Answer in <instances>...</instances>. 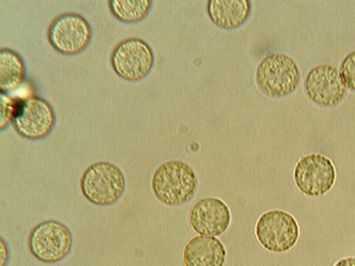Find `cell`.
Masks as SVG:
<instances>
[{"instance_id": "9c48e42d", "label": "cell", "mask_w": 355, "mask_h": 266, "mask_svg": "<svg viewBox=\"0 0 355 266\" xmlns=\"http://www.w3.org/2000/svg\"><path fill=\"white\" fill-rule=\"evenodd\" d=\"M336 177L334 164L321 154H309L301 158L294 170L295 185L311 197L328 193L334 186Z\"/></svg>"}, {"instance_id": "4fadbf2b", "label": "cell", "mask_w": 355, "mask_h": 266, "mask_svg": "<svg viewBox=\"0 0 355 266\" xmlns=\"http://www.w3.org/2000/svg\"><path fill=\"white\" fill-rule=\"evenodd\" d=\"M250 0H209L207 12L216 26L236 30L249 20L252 14Z\"/></svg>"}, {"instance_id": "d6986e66", "label": "cell", "mask_w": 355, "mask_h": 266, "mask_svg": "<svg viewBox=\"0 0 355 266\" xmlns=\"http://www.w3.org/2000/svg\"><path fill=\"white\" fill-rule=\"evenodd\" d=\"M334 266H355V258L341 259Z\"/></svg>"}, {"instance_id": "5b68a950", "label": "cell", "mask_w": 355, "mask_h": 266, "mask_svg": "<svg viewBox=\"0 0 355 266\" xmlns=\"http://www.w3.org/2000/svg\"><path fill=\"white\" fill-rule=\"evenodd\" d=\"M47 39L51 46L61 55H78L91 44L93 28L82 15L64 12L51 21Z\"/></svg>"}, {"instance_id": "6da1fadb", "label": "cell", "mask_w": 355, "mask_h": 266, "mask_svg": "<svg viewBox=\"0 0 355 266\" xmlns=\"http://www.w3.org/2000/svg\"><path fill=\"white\" fill-rule=\"evenodd\" d=\"M152 192L162 204L179 206L194 197L198 177L185 161L171 160L161 164L152 177Z\"/></svg>"}, {"instance_id": "5bb4252c", "label": "cell", "mask_w": 355, "mask_h": 266, "mask_svg": "<svg viewBox=\"0 0 355 266\" xmlns=\"http://www.w3.org/2000/svg\"><path fill=\"white\" fill-rule=\"evenodd\" d=\"M26 78L24 60L15 51L0 50V93L9 94L21 87Z\"/></svg>"}, {"instance_id": "52a82bcc", "label": "cell", "mask_w": 355, "mask_h": 266, "mask_svg": "<svg viewBox=\"0 0 355 266\" xmlns=\"http://www.w3.org/2000/svg\"><path fill=\"white\" fill-rule=\"evenodd\" d=\"M259 243L270 252L284 253L293 248L300 238V227L293 215L274 210L265 212L256 224Z\"/></svg>"}, {"instance_id": "3957f363", "label": "cell", "mask_w": 355, "mask_h": 266, "mask_svg": "<svg viewBox=\"0 0 355 266\" xmlns=\"http://www.w3.org/2000/svg\"><path fill=\"white\" fill-rule=\"evenodd\" d=\"M256 83L263 94L284 98L293 94L300 83V71L296 62L284 53H271L259 63Z\"/></svg>"}, {"instance_id": "8992f818", "label": "cell", "mask_w": 355, "mask_h": 266, "mask_svg": "<svg viewBox=\"0 0 355 266\" xmlns=\"http://www.w3.org/2000/svg\"><path fill=\"white\" fill-rule=\"evenodd\" d=\"M113 71L128 82H139L150 75L155 55L150 44L139 37H129L117 44L110 56Z\"/></svg>"}, {"instance_id": "277c9868", "label": "cell", "mask_w": 355, "mask_h": 266, "mask_svg": "<svg viewBox=\"0 0 355 266\" xmlns=\"http://www.w3.org/2000/svg\"><path fill=\"white\" fill-rule=\"evenodd\" d=\"M73 236L71 230L57 220L37 224L31 231L28 245L31 254L44 264H56L71 252Z\"/></svg>"}, {"instance_id": "ac0fdd59", "label": "cell", "mask_w": 355, "mask_h": 266, "mask_svg": "<svg viewBox=\"0 0 355 266\" xmlns=\"http://www.w3.org/2000/svg\"><path fill=\"white\" fill-rule=\"evenodd\" d=\"M10 249L4 238H1V266H8L10 260Z\"/></svg>"}, {"instance_id": "ba28073f", "label": "cell", "mask_w": 355, "mask_h": 266, "mask_svg": "<svg viewBox=\"0 0 355 266\" xmlns=\"http://www.w3.org/2000/svg\"><path fill=\"white\" fill-rule=\"evenodd\" d=\"M12 125L21 137L41 141L55 127V111L49 101L34 95L19 101Z\"/></svg>"}, {"instance_id": "2e32d148", "label": "cell", "mask_w": 355, "mask_h": 266, "mask_svg": "<svg viewBox=\"0 0 355 266\" xmlns=\"http://www.w3.org/2000/svg\"><path fill=\"white\" fill-rule=\"evenodd\" d=\"M20 100L11 97L8 94L0 93V130L2 132L12 123Z\"/></svg>"}, {"instance_id": "7c38bea8", "label": "cell", "mask_w": 355, "mask_h": 266, "mask_svg": "<svg viewBox=\"0 0 355 266\" xmlns=\"http://www.w3.org/2000/svg\"><path fill=\"white\" fill-rule=\"evenodd\" d=\"M227 250L214 236H198L189 240L183 250L185 266H224Z\"/></svg>"}, {"instance_id": "e0dca14e", "label": "cell", "mask_w": 355, "mask_h": 266, "mask_svg": "<svg viewBox=\"0 0 355 266\" xmlns=\"http://www.w3.org/2000/svg\"><path fill=\"white\" fill-rule=\"evenodd\" d=\"M340 73L347 87L355 91V51L345 56L341 63Z\"/></svg>"}, {"instance_id": "30bf717a", "label": "cell", "mask_w": 355, "mask_h": 266, "mask_svg": "<svg viewBox=\"0 0 355 266\" xmlns=\"http://www.w3.org/2000/svg\"><path fill=\"white\" fill-rule=\"evenodd\" d=\"M306 94L316 105L335 107L345 99L347 88L335 66L322 64L311 69L305 84Z\"/></svg>"}, {"instance_id": "7a4b0ae2", "label": "cell", "mask_w": 355, "mask_h": 266, "mask_svg": "<svg viewBox=\"0 0 355 266\" xmlns=\"http://www.w3.org/2000/svg\"><path fill=\"white\" fill-rule=\"evenodd\" d=\"M125 174L116 164L98 161L89 166L82 176V194L89 202L97 206L115 204L125 191Z\"/></svg>"}, {"instance_id": "8fae6325", "label": "cell", "mask_w": 355, "mask_h": 266, "mask_svg": "<svg viewBox=\"0 0 355 266\" xmlns=\"http://www.w3.org/2000/svg\"><path fill=\"white\" fill-rule=\"evenodd\" d=\"M189 223L199 236H220L230 226L231 212L220 199L202 198L190 211Z\"/></svg>"}, {"instance_id": "9a60e30c", "label": "cell", "mask_w": 355, "mask_h": 266, "mask_svg": "<svg viewBox=\"0 0 355 266\" xmlns=\"http://www.w3.org/2000/svg\"><path fill=\"white\" fill-rule=\"evenodd\" d=\"M152 0H110L109 8L113 17L123 24H137L150 15Z\"/></svg>"}]
</instances>
